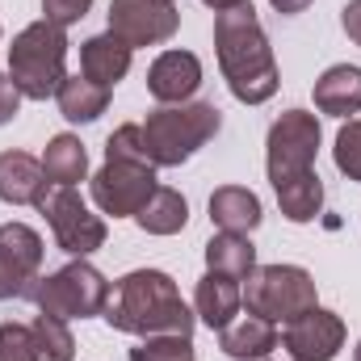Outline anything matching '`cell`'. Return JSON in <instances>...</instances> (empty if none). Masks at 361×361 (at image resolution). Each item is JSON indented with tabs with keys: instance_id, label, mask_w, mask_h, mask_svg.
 I'll use <instances>...</instances> for the list:
<instances>
[{
	"instance_id": "7c38bea8",
	"label": "cell",
	"mask_w": 361,
	"mask_h": 361,
	"mask_svg": "<svg viewBox=\"0 0 361 361\" xmlns=\"http://www.w3.org/2000/svg\"><path fill=\"white\" fill-rule=\"evenodd\" d=\"M197 85H202V63L193 51H164L147 72V92L164 105H185Z\"/></svg>"
},
{
	"instance_id": "44dd1931",
	"label": "cell",
	"mask_w": 361,
	"mask_h": 361,
	"mask_svg": "<svg viewBox=\"0 0 361 361\" xmlns=\"http://www.w3.org/2000/svg\"><path fill=\"white\" fill-rule=\"evenodd\" d=\"M42 173L51 185H76L89 173V152L76 135H55L42 152Z\"/></svg>"
},
{
	"instance_id": "d4e9b609",
	"label": "cell",
	"mask_w": 361,
	"mask_h": 361,
	"mask_svg": "<svg viewBox=\"0 0 361 361\" xmlns=\"http://www.w3.org/2000/svg\"><path fill=\"white\" fill-rule=\"evenodd\" d=\"M34 345H38V361H72L76 357V336L68 328V319L59 315H34Z\"/></svg>"
},
{
	"instance_id": "cb8c5ba5",
	"label": "cell",
	"mask_w": 361,
	"mask_h": 361,
	"mask_svg": "<svg viewBox=\"0 0 361 361\" xmlns=\"http://www.w3.org/2000/svg\"><path fill=\"white\" fill-rule=\"evenodd\" d=\"M0 252L34 281L47 248H42V235H38L34 227H25V223H4V227H0Z\"/></svg>"
},
{
	"instance_id": "e0dca14e",
	"label": "cell",
	"mask_w": 361,
	"mask_h": 361,
	"mask_svg": "<svg viewBox=\"0 0 361 361\" xmlns=\"http://www.w3.org/2000/svg\"><path fill=\"white\" fill-rule=\"evenodd\" d=\"M277 324L261 319V315H244V319H231L223 332H219V349L231 361H261L277 345Z\"/></svg>"
},
{
	"instance_id": "2e32d148",
	"label": "cell",
	"mask_w": 361,
	"mask_h": 361,
	"mask_svg": "<svg viewBox=\"0 0 361 361\" xmlns=\"http://www.w3.org/2000/svg\"><path fill=\"white\" fill-rule=\"evenodd\" d=\"M261 197L244 185H223L210 193V223L219 231H231V235H248L261 227Z\"/></svg>"
},
{
	"instance_id": "277c9868",
	"label": "cell",
	"mask_w": 361,
	"mask_h": 361,
	"mask_svg": "<svg viewBox=\"0 0 361 361\" xmlns=\"http://www.w3.org/2000/svg\"><path fill=\"white\" fill-rule=\"evenodd\" d=\"M143 126V139H147V156L156 169H177L185 164L202 143H210L223 126L219 109L206 105V101H193V105H164V109H152Z\"/></svg>"
},
{
	"instance_id": "83f0119b",
	"label": "cell",
	"mask_w": 361,
	"mask_h": 361,
	"mask_svg": "<svg viewBox=\"0 0 361 361\" xmlns=\"http://www.w3.org/2000/svg\"><path fill=\"white\" fill-rule=\"evenodd\" d=\"M332 160H336V169L349 180H361V122L357 118H349V122L341 126L336 147H332Z\"/></svg>"
},
{
	"instance_id": "9c48e42d",
	"label": "cell",
	"mask_w": 361,
	"mask_h": 361,
	"mask_svg": "<svg viewBox=\"0 0 361 361\" xmlns=\"http://www.w3.org/2000/svg\"><path fill=\"white\" fill-rule=\"evenodd\" d=\"M345 349V319L336 311H307L281 324V336L261 361H332Z\"/></svg>"
},
{
	"instance_id": "d6986e66",
	"label": "cell",
	"mask_w": 361,
	"mask_h": 361,
	"mask_svg": "<svg viewBox=\"0 0 361 361\" xmlns=\"http://www.w3.org/2000/svg\"><path fill=\"white\" fill-rule=\"evenodd\" d=\"M135 223L147 235H177V231H185V223H189V202L180 197L177 189L156 185V193L143 202V210L135 214Z\"/></svg>"
},
{
	"instance_id": "9a60e30c",
	"label": "cell",
	"mask_w": 361,
	"mask_h": 361,
	"mask_svg": "<svg viewBox=\"0 0 361 361\" xmlns=\"http://www.w3.org/2000/svg\"><path fill=\"white\" fill-rule=\"evenodd\" d=\"M193 307H197V319L206 324V328H214V332H223L231 319H235V311L244 307V290H240V281L235 277H227V273H210L197 281V294H193Z\"/></svg>"
},
{
	"instance_id": "f546056e",
	"label": "cell",
	"mask_w": 361,
	"mask_h": 361,
	"mask_svg": "<svg viewBox=\"0 0 361 361\" xmlns=\"http://www.w3.org/2000/svg\"><path fill=\"white\" fill-rule=\"evenodd\" d=\"M92 0H42V17L47 21H55V25H76L80 17H89Z\"/></svg>"
},
{
	"instance_id": "e575fe53",
	"label": "cell",
	"mask_w": 361,
	"mask_h": 361,
	"mask_svg": "<svg viewBox=\"0 0 361 361\" xmlns=\"http://www.w3.org/2000/svg\"><path fill=\"white\" fill-rule=\"evenodd\" d=\"M206 8H214V13H227V8H240V4H252V0H202Z\"/></svg>"
},
{
	"instance_id": "d6a6232c",
	"label": "cell",
	"mask_w": 361,
	"mask_h": 361,
	"mask_svg": "<svg viewBox=\"0 0 361 361\" xmlns=\"http://www.w3.org/2000/svg\"><path fill=\"white\" fill-rule=\"evenodd\" d=\"M341 25H345V34H349V38L361 47V0H349V4H345V13H341Z\"/></svg>"
},
{
	"instance_id": "8992f818",
	"label": "cell",
	"mask_w": 361,
	"mask_h": 361,
	"mask_svg": "<svg viewBox=\"0 0 361 361\" xmlns=\"http://www.w3.org/2000/svg\"><path fill=\"white\" fill-rule=\"evenodd\" d=\"M244 307L269 324H290L319 307L315 277L298 265H257L244 277Z\"/></svg>"
},
{
	"instance_id": "603a6c76",
	"label": "cell",
	"mask_w": 361,
	"mask_h": 361,
	"mask_svg": "<svg viewBox=\"0 0 361 361\" xmlns=\"http://www.w3.org/2000/svg\"><path fill=\"white\" fill-rule=\"evenodd\" d=\"M273 193H277V206H281V214H286L290 223H311V219L319 214V206H324V180H319V173L286 180V185H277Z\"/></svg>"
},
{
	"instance_id": "3957f363",
	"label": "cell",
	"mask_w": 361,
	"mask_h": 361,
	"mask_svg": "<svg viewBox=\"0 0 361 361\" xmlns=\"http://www.w3.org/2000/svg\"><path fill=\"white\" fill-rule=\"evenodd\" d=\"M8 80L30 101L55 97L68 80V30L47 17L25 25L8 47Z\"/></svg>"
},
{
	"instance_id": "7402d4cb",
	"label": "cell",
	"mask_w": 361,
	"mask_h": 361,
	"mask_svg": "<svg viewBox=\"0 0 361 361\" xmlns=\"http://www.w3.org/2000/svg\"><path fill=\"white\" fill-rule=\"evenodd\" d=\"M55 101H59V114L68 122H97L109 105V89L92 85L89 76H68L55 92Z\"/></svg>"
},
{
	"instance_id": "7a4b0ae2",
	"label": "cell",
	"mask_w": 361,
	"mask_h": 361,
	"mask_svg": "<svg viewBox=\"0 0 361 361\" xmlns=\"http://www.w3.org/2000/svg\"><path fill=\"white\" fill-rule=\"evenodd\" d=\"M214 51H219L223 80L235 101L261 105L277 92V85H281L277 59H273V47L252 4H240V8H227L214 17Z\"/></svg>"
},
{
	"instance_id": "5b68a950",
	"label": "cell",
	"mask_w": 361,
	"mask_h": 361,
	"mask_svg": "<svg viewBox=\"0 0 361 361\" xmlns=\"http://www.w3.org/2000/svg\"><path fill=\"white\" fill-rule=\"evenodd\" d=\"M25 298L42 311V315H59V319H89L101 315L109 302V281L92 269L85 257H76L72 265H63L51 277H34L25 286Z\"/></svg>"
},
{
	"instance_id": "ffe728a7",
	"label": "cell",
	"mask_w": 361,
	"mask_h": 361,
	"mask_svg": "<svg viewBox=\"0 0 361 361\" xmlns=\"http://www.w3.org/2000/svg\"><path fill=\"white\" fill-rule=\"evenodd\" d=\"M206 269L227 273V277L244 281L248 273L257 269V248H252V240H248V235H231V231L210 235V244H206Z\"/></svg>"
},
{
	"instance_id": "30bf717a",
	"label": "cell",
	"mask_w": 361,
	"mask_h": 361,
	"mask_svg": "<svg viewBox=\"0 0 361 361\" xmlns=\"http://www.w3.org/2000/svg\"><path fill=\"white\" fill-rule=\"evenodd\" d=\"M92 202L101 214L135 219L143 202L156 193V164H130V160H105V169L89 180Z\"/></svg>"
},
{
	"instance_id": "4dcf8cb0",
	"label": "cell",
	"mask_w": 361,
	"mask_h": 361,
	"mask_svg": "<svg viewBox=\"0 0 361 361\" xmlns=\"http://www.w3.org/2000/svg\"><path fill=\"white\" fill-rule=\"evenodd\" d=\"M25 286H30V277L0 252V302H4V298H25Z\"/></svg>"
},
{
	"instance_id": "8fae6325",
	"label": "cell",
	"mask_w": 361,
	"mask_h": 361,
	"mask_svg": "<svg viewBox=\"0 0 361 361\" xmlns=\"http://www.w3.org/2000/svg\"><path fill=\"white\" fill-rule=\"evenodd\" d=\"M177 25V0H109V34H118L130 51L169 42Z\"/></svg>"
},
{
	"instance_id": "5bb4252c",
	"label": "cell",
	"mask_w": 361,
	"mask_h": 361,
	"mask_svg": "<svg viewBox=\"0 0 361 361\" xmlns=\"http://www.w3.org/2000/svg\"><path fill=\"white\" fill-rule=\"evenodd\" d=\"M130 59H135V51L118 34L105 30V34H97V38H89L80 47V76H89L92 85H101V89H114L130 72Z\"/></svg>"
},
{
	"instance_id": "ba28073f",
	"label": "cell",
	"mask_w": 361,
	"mask_h": 361,
	"mask_svg": "<svg viewBox=\"0 0 361 361\" xmlns=\"http://www.w3.org/2000/svg\"><path fill=\"white\" fill-rule=\"evenodd\" d=\"M38 210H42L55 244L68 257H89L105 244V223H101V214L89 210V202L76 193V185H51L38 197Z\"/></svg>"
},
{
	"instance_id": "4316f807",
	"label": "cell",
	"mask_w": 361,
	"mask_h": 361,
	"mask_svg": "<svg viewBox=\"0 0 361 361\" xmlns=\"http://www.w3.org/2000/svg\"><path fill=\"white\" fill-rule=\"evenodd\" d=\"M130 361H197L189 336H147L130 349Z\"/></svg>"
},
{
	"instance_id": "6da1fadb",
	"label": "cell",
	"mask_w": 361,
	"mask_h": 361,
	"mask_svg": "<svg viewBox=\"0 0 361 361\" xmlns=\"http://www.w3.org/2000/svg\"><path fill=\"white\" fill-rule=\"evenodd\" d=\"M105 324L114 332L130 336H193L197 315L180 302V290L169 273L160 269H135L126 273L105 302Z\"/></svg>"
},
{
	"instance_id": "1f68e13d",
	"label": "cell",
	"mask_w": 361,
	"mask_h": 361,
	"mask_svg": "<svg viewBox=\"0 0 361 361\" xmlns=\"http://www.w3.org/2000/svg\"><path fill=\"white\" fill-rule=\"evenodd\" d=\"M17 105H21V92L8 80V72H0V126L17 118Z\"/></svg>"
},
{
	"instance_id": "52a82bcc",
	"label": "cell",
	"mask_w": 361,
	"mask_h": 361,
	"mask_svg": "<svg viewBox=\"0 0 361 361\" xmlns=\"http://www.w3.org/2000/svg\"><path fill=\"white\" fill-rule=\"evenodd\" d=\"M315 152H319V118L307 109H286L269 126V139H265L269 185L277 189L286 180L315 173Z\"/></svg>"
},
{
	"instance_id": "f1b7e54d",
	"label": "cell",
	"mask_w": 361,
	"mask_h": 361,
	"mask_svg": "<svg viewBox=\"0 0 361 361\" xmlns=\"http://www.w3.org/2000/svg\"><path fill=\"white\" fill-rule=\"evenodd\" d=\"M0 361H38L34 328H25V324H0Z\"/></svg>"
},
{
	"instance_id": "484cf974",
	"label": "cell",
	"mask_w": 361,
	"mask_h": 361,
	"mask_svg": "<svg viewBox=\"0 0 361 361\" xmlns=\"http://www.w3.org/2000/svg\"><path fill=\"white\" fill-rule=\"evenodd\" d=\"M105 160L152 164V156H147V139H143V126H139V122H126V126H118V130L105 139Z\"/></svg>"
},
{
	"instance_id": "4fadbf2b",
	"label": "cell",
	"mask_w": 361,
	"mask_h": 361,
	"mask_svg": "<svg viewBox=\"0 0 361 361\" xmlns=\"http://www.w3.org/2000/svg\"><path fill=\"white\" fill-rule=\"evenodd\" d=\"M51 189L42 173V160L25 152H0V202L8 206H38V197Z\"/></svg>"
},
{
	"instance_id": "836d02e7",
	"label": "cell",
	"mask_w": 361,
	"mask_h": 361,
	"mask_svg": "<svg viewBox=\"0 0 361 361\" xmlns=\"http://www.w3.org/2000/svg\"><path fill=\"white\" fill-rule=\"evenodd\" d=\"M269 4L277 8V13H286V17H294V13H302V8H307L311 0H269Z\"/></svg>"
},
{
	"instance_id": "ac0fdd59",
	"label": "cell",
	"mask_w": 361,
	"mask_h": 361,
	"mask_svg": "<svg viewBox=\"0 0 361 361\" xmlns=\"http://www.w3.org/2000/svg\"><path fill=\"white\" fill-rule=\"evenodd\" d=\"M315 109L332 118H349L361 109V68L336 63L315 80Z\"/></svg>"
},
{
	"instance_id": "d590c367",
	"label": "cell",
	"mask_w": 361,
	"mask_h": 361,
	"mask_svg": "<svg viewBox=\"0 0 361 361\" xmlns=\"http://www.w3.org/2000/svg\"><path fill=\"white\" fill-rule=\"evenodd\" d=\"M353 361H361V345H357V349H353Z\"/></svg>"
}]
</instances>
